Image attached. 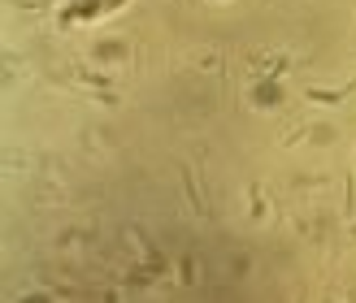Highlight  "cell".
I'll return each mask as SVG.
<instances>
[{"instance_id": "1", "label": "cell", "mask_w": 356, "mask_h": 303, "mask_svg": "<svg viewBox=\"0 0 356 303\" xmlns=\"http://www.w3.org/2000/svg\"><path fill=\"white\" fill-rule=\"evenodd\" d=\"M118 5H122V0H70V9L83 13V17H100V13H109Z\"/></svg>"}]
</instances>
